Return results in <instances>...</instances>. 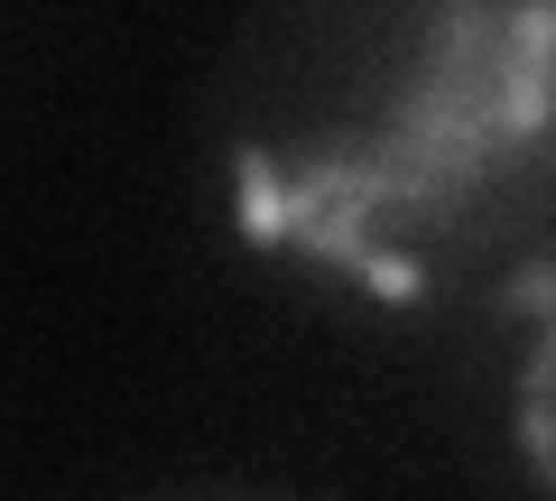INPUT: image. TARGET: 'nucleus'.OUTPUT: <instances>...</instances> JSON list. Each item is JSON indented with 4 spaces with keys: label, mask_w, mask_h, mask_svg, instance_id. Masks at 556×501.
<instances>
[{
    "label": "nucleus",
    "mask_w": 556,
    "mask_h": 501,
    "mask_svg": "<svg viewBox=\"0 0 556 501\" xmlns=\"http://www.w3.org/2000/svg\"><path fill=\"white\" fill-rule=\"evenodd\" d=\"M232 223L427 306L556 214V0H278L223 84Z\"/></svg>",
    "instance_id": "obj_1"
},
{
    "label": "nucleus",
    "mask_w": 556,
    "mask_h": 501,
    "mask_svg": "<svg viewBox=\"0 0 556 501\" xmlns=\"http://www.w3.org/2000/svg\"><path fill=\"white\" fill-rule=\"evenodd\" d=\"M501 316H510V455L556 501V251L501 270Z\"/></svg>",
    "instance_id": "obj_2"
}]
</instances>
